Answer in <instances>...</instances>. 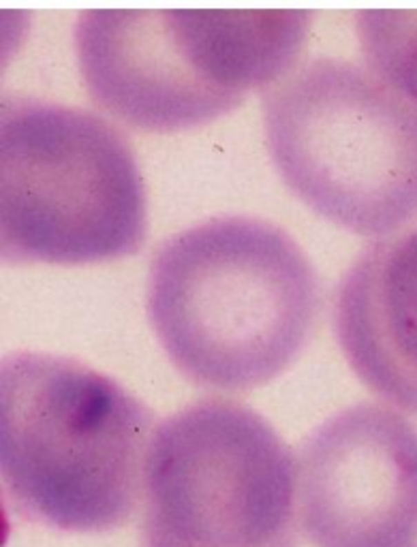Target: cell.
Segmentation results:
<instances>
[{
	"instance_id": "obj_1",
	"label": "cell",
	"mask_w": 417,
	"mask_h": 547,
	"mask_svg": "<svg viewBox=\"0 0 417 547\" xmlns=\"http://www.w3.org/2000/svg\"><path fill=\"white\" fill-rule=\"evenodd\" d=\"M146 308L186 381L235 393L274 381L300 357L319 321L321 284L291 233L227 214L163 239Z\"/></svg>"
},
{
	"instance_id": "obj_2",
	"label": "cell",
	"mask_w": 417,
	"mask_h": 547,
	"mask_svg": "<svg viewBox=\"0 0 417 547\" xmlns=\"http://www.w3.org/2000/svg\"><path fill=\"white\" fill-rule=\"evenodd\" d=\"M152 410L79 359L15 351L0 366V470L21 519L109 533L142 502Z\"/></svg>"
},
{
	"instance_id": "obj_3",
	"label": "cell",
	"mask_w": 417,
	"mask_h": 547,
	"mask_svg": "<svg viewBox=\"0 0 417 547\" xmlns=\"http://www.w3.org/2000/svg\"><path fill=\"white\" fill-rule=\"evenodd\" d=\"M311 24L304 9H88L73 43L103 112L173 133L229 114L287 75Z\"/></svg>"
},
{
	"instance_id": "obj_4",
	"label": "cell",
	"mask_w": 417,
	"mask_h": 547,
	"mask_svg": "<svg viewBox=\"0 0 417 547\" xmlns=\"http://www.w3.org/2000/svg\"><path fill=\"white\" fill-rule=\"evenodd\" d=\"M261 109L276 171L319 216L379 239L417 218V105L375 71L306 58Z\"/></svg>"
},
{
	"instance_id": "obj_5",
	"label": "cell",
	"mask_w": 417,
	"mask_h": 547,
	"mask_svg": "<svg viewBox=\"0 0 417 547\" xmlns=\"http://www.w3.org/2000/svg\"><path fill=\"white\" fill-rule=\"evenodd\" d=\"M148 197L135 150L90 109L11 95L0 107V242L7 263L84 266L135 255Z\"/></svg>"
},
{
	"instance_id": "obj_6",
	"label": "cell",
	"mask_w": 417,
	"mask_h": 547,
	"mask_svg": "<svg viewBox=\"0 0 417 547\" xmlns=\"http://www.w3.org/2000/svg\"><path fill=\"white\" fill-rule=\"evenodd\" d=\"M295 455L251 406L200 398L152 432L142 547H298Z\"/></svg>"
},
{
	"instance_id": "obj_7",
	"label": "cell",
	"mask_w": 417,
	"mask_h": 547,
	"mask_svg": "<svg viewBox=\"0 0 417 547\" xmlns=\"http://www.w3.org/2000/svg\"><path fill=\"white\" fill-rule=\"evenodd\" d=\"M298 517L313 547H415L417 428L385 402L345 406L295 451Z\"/></svg>"
},
{
	"instance_id": "obj_8",
	"label": "cell",
	"mask_w": 417,
	"mask_h": 547,
	"mask_svg": "<svg viewBox=\"0 0 417 547\" xmlns=\"http://www.w3.org/2000/svg\"><path fill=\"white\" fill-rule=\"evenodd\" d=\"M334 334L372 393L417 415V225L353 259L336 289Z\"/></svg>"
},
{
	"instance_id": "obj_9",
	"label": "cell",
	"mask_w": 417,
	"mask_h": 547,
	"mask_svg": "<svg viewBox=\"0 0 417 547\" xmlns=\"http://www.w3.org/2000/svg\"><path fill=\"white\" fill-rule=\"evenodd\" d=\"M356 28L366 67L417 105V11L364 9Z\"/></svg>"
}]
</instances>
